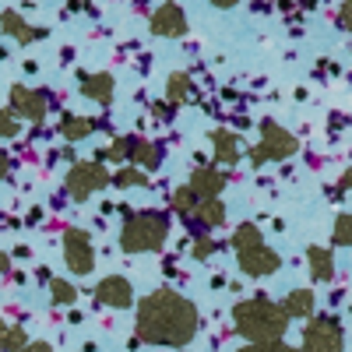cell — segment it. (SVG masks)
<instances>
[{"instance_id":"8992f818","label":"cell","mask_w":352,"mask_h":352,"mask_svg":"<svg viewBox=\"0 0 352 352\" xmlns=\"http://www.w3.org/2000/svg\"><path fill=\"white\" fill-rule=\"evenodd\" d=\"M109 184H113L109 169H106L99 159H85V162H74V166H71L64 187H67V194H71L74 201H88L92 194L106 190Z\"/></svg>"},{"instance_id":"1f68e13d","label":"cell","mask_w":352,"mask_h":352,"mask_svg":"<svg viewBox=\"0 0 352 352\" xmlns=\"http://www.w3.org/2000/svg\"><path fill=\"white\" fill-rule=\"evenodd\" d=\"M8 176H11V155L0 148V180H8Z\"/></svg>"},{"instance_id":"836d02e7","label":"cell","mask_w":352,"mask_h":352,"mask_svg":"<svg viewBox=\"0 0 352 352\" xmlns=\"http://www.w3.org/2000/svg\"><path fill=\"white\" fill-rule=\"evenodd\" d=\"M338 187H342V190H352V169H345V173H342V180H338Z\"/></svg>"},{"instance_id":"8fae6325","label":"cell","mask_w":352,"mask_h":352,"mask_svg":"<svg viewBox=\"0 0 352 352\" xmlns=\"http://www.w3.org/2000/svg\"><path fill=\"white\" fill-rule=\"evenodd\" d=\"M190 194L197 197V201H215L222 190H226V173L219 169V166H197L194 173H190Z\"/></svg>"},{"instance_id":"f546056e","label":"cell","mask_w":352,"mask_h":352,"mask_svg":"<svg viewBox=\"0 0 352 352\" xmlns=\"http://www.w3.org/2000/svg\"><path fill=\"white\" fill-rule=\"evenodd\" d=\"M236 352H296V349L285 345V342H264V345H243Z\"/></svg>"},{"instance_id":"ac0fdd59","label":"cell","mask_w":352,"mask_h":352,"mask_svg":"<svg viewBox=\"0 0 352 352\" xmlns=\"http://www.w3.org/2000/svg\"><path fill=\"white\" fill-rule=\"evenodd\" d=\"M197 226H204V229H219L222 222H226V204L215 197V201H197V208H194V215H190Z\"/></svg>"},{"instance_id":"f1b7e54d","label":"cell","mask_w":352,"mask_h":352,"mask_svg":"<svg viewBox=\"0 0 352 352\" xmlns=\"http://www.w3.org/2000/svg\"><path fill=\"white\" fill-rule=\"evenodd\" d=\"M18 134V116L11 109H0V138H14Z\"/></svg>"},{"instance_id":"9c48e42d","label":"cell","mask_w":352,"mask_h":352,"mask_svg":"<svg viewBox=\"0 0 352 352\" xmlns=\"http://www.w3.org/2000/svg\"><path fill=\"white\" fill-rule=\"evenodd\" d=\"M8 102H11V113H14V116H25V120H32V124H43V116H46V109H50L46 92H39V88H28V85H14L11 96H8Z\"/></svg>"},{"instance_id":"30bf717a","label":"cell","mask_w":352,"mask_h":352,"mask_svg":"<svg viewBox=\"0 0 352 352\" xmlns=\"http://www.w3.org/2000/svg\"><path fill=\"white\" fill-rule=\"evenodd\" d=\"M96 303L109 307V310H124V307H134V289L124 275H106L99 285H96Z\"/></svg>"},{"instance_id":"4fadbf2b","label":"cell","mask_w":352,"mask_h":352,"mask_svg":"<svg viewBox=\"0 0 352 352\" xmlns=\"http://www.w3.org/2000/svg\"><path fill=\"white\" fill-rule=\"evenodd\" d=\"M162 144L159 141H148V138H131V159L127 162H134V169H141V173H155L159 166H162Z\"/></svg>"},{"instance_id":"5b68a950","label":"cell","mask_w":352,"mask_h":352,"mask_svg":"<svg viewBox=\"0 0 352 352\" xmlns=\"http://www.w3.org/2000/svg\"><path fill=\"white\" fill-rule=\"evenodd\" d=\"M300 152V141L292 138L282 124L275 120H261V141L257 148H250V162L254 166H264V162H282L289 155Z\"/></svg>"},{"instance_id":"4316f807","label":"cell","mask_w":352,"mask_h":352,"mask_svg":"<svg viewBox=\"0 0 352 352\" xmlns=\"http://www.w3.org/2000/svg\"><path fill=\"white\" fill-rule=\"evenodd\" d=\"M99 159H109V162H120V169H124V162L131 159V138H116L109 148L99 155Z\"/></svg>"},{"instance_id":"603a6c76","label":"cell","mask_w":352,"mask_h":352,"mask_svg":"<svg viewBox=\"0 0 352 352\" xmlns=\"http://www.w3.org/2000/svg\"><path fill=\"white\" fill-rule=\"evenodd\" d=\"M50 300L56 307H71V303H78V289L67 278H50Z\"/></svg>"},{"instance_id":"5bb4252c","label":"cell","mask_w":352,"mask_h":352,"mask_svg":"<svg viewBox=\"0 0 352 352\" xmlns=\"http://www.w3.org/2000/svg\"><path fill=\"white\" fill-rule=\"evenodd\" d=\"M78 88H81L85 99H92L99 106H109L113 102V92H116V81H113V74L99 71V74H81V85Z\"/></svg>"},{"instance_id":"7a4b0ae2","label":"cell","mask_w":352,"mask_h":352,"mask_svg":"<svg viewBox=\"0 0 352 352\" xmlns=\"http://www.w3.org/2000/svg\"><path fill=\"white\" fill-rule=\"evenodd\" d=\"M232 324H236V331L250 345H264V342H282L289 317H285L282 303H275L268 296H250L232 307Z\"/></svg>"},{"instance_id":"9a60e30c","label":"cell","mask_w":352,"mask_h":352,"mask_svg":"<svg viewBox=\"0 0 352 352\" xmlns=\"http://www.w3.org/2000/svg\"><path fill=\"white\" fill-rule=\"evenodd\" d=\"M0 28H4L8 36H14L21 46H25V43H36V39H43V36H46V28L28 25L18 11H4V14H0Z\"/></svg>"},{"instance_id":"2e32d148","label":"cell","mask_w":352,"mask_h":352,"mask_svg":"<svg viewBox=\"0 0 352 352\" xmlns=\"http://www.w3.org/2000/svg\"><path fill=\"white\" fill-rule=\"evenodd\" d=\"M212 148H215V162H222V166H236L240 162V138L232 134V131H226V127H219V131H212Z\"/></svg>"},{"instance_id":"277c9868","label":"cell","mask_w":352,"mask_h":352,"mask_svg":"<svg viewBox=\"0 0 352 352\" xmlns=\"http://www.w3.org/2000/svg\"><path fill=\"white\" fill-rule=\"evenodd\" d=\"M169 240V219L166 212H138L127 219V226L120 229V247L124 254H155L162 250Z\"/></svg>"},{"instance_id":"ba28073f","label":"cell","mask_w":352,"mask_h":352,"mask_svg":"<svg viewBox=\"0 0 352 352\" xmlns=\"http://www.w3.org/2000/svg\"><path fill=\"white\" fill-rule=\"evenodd\" d=\"M64 261L74 275H92L96 268V247L85 229H67L64 232Z\"/></svg>"},{"instance_id":"4dcf8cb0","label":"cell","mask_w":352,"mask_h":352,"mask_svg":"<svg viewBox=\"0 0 352 352\" xmlns=\"http://www.w3.org/2000/svg\"><path fill=\"white\" fill-rule=\"evenodd\" d=\"M338 25L345 28V32H352V0H349V4H342V11H338Z\"/></svg>"},{"instance_id":"d6986e66","label":"cell","mask_w":352,"mask_h":352,"mask_svg":"<svg viewBox=\"0 0 352 352\" xmlns=\"http://www.w3.org/2000/svg\"><path fill=\"white\" fill-rule=\"evenodd\" d=\"M314 289H292L289 296L282 300V310L285 317H310L314 314Z\"/></svg>"},{"instance_id":"ffe728a7","label":"cell","mask_w":352,"mask_h":352,"mask_svg":"<svg viewBox=\"0 0 352 352\" xmlns=\"http://www.w3.org/2000/svg\"><path fill=\"white\" fill-rule=\"evenodd\" d=\"M187 99H190V74L173 71L169 81H166V102L169 106H184Z\"/></svg>"},{"instance_id":"d6a6232c","label":"cell","mask_w":352,"mask_h":352,"mask_svg":"<svg viewBox=\"0 0 352 352\" xmlns=\"http://www.w3.org/2000/svg\"><path fill=\"white\" fill-rule=\"evenodd\" d=\"M21 352H53V345L50 342H28Z\"/></svg>"},{"instance_id":"cb8c5ba5","label":"cell","mask_w":352,"mask_h":352,"mask_svg":"<svg viewBox=\"0 0 352 352\" xmlns=\"http://www.w3.org/2000/svg\"><path fill=\"white\" fill-rule=\"evenodd\" d=\"M169 204H173V212L180 215V219H190L194 208H197V197L190 194V187H176L173 197H169Z\"/></svg>"},{"instance_id":"7c38bea8","label":"cell","mask_w":352,"mask_h":352,"mask_svg":"<svg viewBox=\"0 0 352 352\" xmlns=\"http://www.w3.org/2000/svg\"><path fill=\"white\" fill-rule=\"evenodd\" d=\"M148 28H152V36L180 39V36L187 32V14H184V8H176V4H162V8H155Z\"/></svg>"},{"instance_id":"3957f363","label":"cell","mask_w":352,"mask_h":352,"mask_svg":"<svg viewBox=\"0 0 352 352\" xmlns=\"http://www.w3.org/2000/svg\"><path fill=\"white\" fill-rule=\"evenodd\" d=\"M232 250H236V261H240L243 275H250V278H268L282 268V257L264 243L261 229L254 222L236 226V232H232Z\"/></svg>"},{"instance_id":"e0dca14e","label":"cell","mask_w":352,"mask_h":352,"mask_svg":"<svg viewBox=\"0 0 352 352\" xmlns=\"http://www.w3.org/2000/svg\"><path fill=\"white\" fill-rule=\"evenodd\" d=\"M307 264H310V275L317 282H331L335 278V257L328 247H307Z\"/></svg>"},{"instance_id":"44dd1931","label":"cell","mask_w":352,"mask_h":352,"mask_svg":"<svg viewBox=\"0 0 352 352\" xmlns=\"http://www.w3.org/2000/svg\"><path fill=\"white\" fill-rule=\"evenodd\" d=\"M28 345V335L25 328L18 324H8V320H0V352H21Z\"/></svg>"},{"instance_id":"d4e9b609","label":"cell","mask_w":352,"mask_h":352,"mask_svg":"<svg viewBox=\"0 0 352 352\" xmlns=\"http://www.w3.org/2000/svg\"><path fill=\"white\" fill-rule=\"evenodd\" d=\"M331 243H335V247H352V212H342V215L335 219Z\"/></svg>"},{"instance_id":"e575fe53","label":"cell","mask_w":352,"mask_h":352,"mask_svg":"<svg viewBox=\"0 0 352 352\" xmlns=\"http://www.w3.org/2000/svg\"><path fill=\"white\" fill-rule=\"evenodd\" d=\"M8 268H11V257H8V254H0V275H4Z\"/></svg>"},{"instance_id":"7402d4cb","label":"cell","mask_w":352,"mask_h":352,"mask_svg":"<svg viewBox=\"0 0 352 352\" xmlns=\"http://www.w3.org/2000/svg\"><path fill=\"white\" fill-rule=\"evenodd\" d=\"M96 131V124L88 120V116H74V113H67L64 120H60V134L67 138V141H81V138H88Z\"/></svg>"},{"instance_id":"6da1fadb","label":"cell","mask_w":352,"mask_h":352,"mask_svg":"<svg viewBox=\"0 0 352 352\" xmlns=\"http://www.w3.org/2000/svg\"><path fill=\"white\" fill-rule=\"evenodd\" d=\"M138 342L144 345H176L184 349L197 335V307L176 289H155L138 303L134 317Z\"/></svg>"},{"instance_id":"52a82bcc","label":"cell","mask_w":352,"mask_h":352,"mask_svg":"<svg viewBox=\"0 0 352 352\" xmlns=\"http://www.w3.org/2000/svg\"><path fill=\"white\" fill-rule=\"evenodd\" d=\"M345 349V331L331 314L310 317V324L303 331V349L300 352H342Z\"/></svg>"},{"instance_id":"83f0119b","label":"cell","mask_w":352,"mask_h":352,"mask_svg":"<svg viewBox=\"0 0 352 352\" xmlns=\"http://www.w3.org/2000/svg\"><path fill=\"white\" fill-rule=\"evenodd\" d=\"M215 250H219V243H215L212 236H197V240H194V250H190V254H194L197 261H208V257H212Z\"/></svg>"},{"instance_id":"484cf974","label":"cell","mask_w":352,"mask_h":352,"mask_svg":"<svg viewBox=\"0 0 352 352\" xmlns=\"http://www.w3.org/2000/svg\"><path fill=\"white\" fill-rule=\"evenodd\" d=\"M113 184L116 187H144V184H148V173H141L134 166H124V169L113 173Z\"/></svg>"}]
</instances>
